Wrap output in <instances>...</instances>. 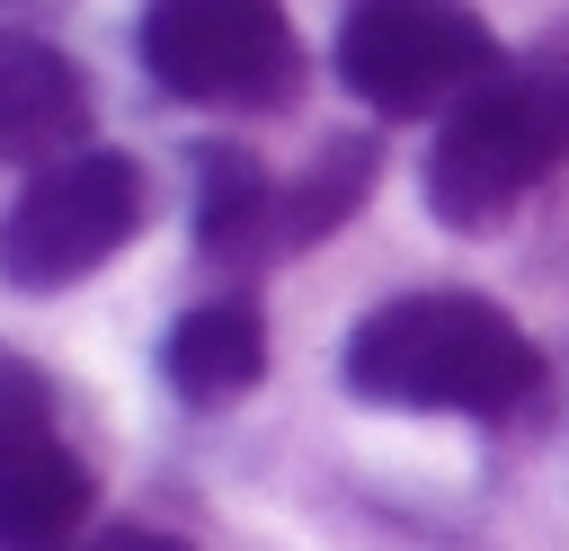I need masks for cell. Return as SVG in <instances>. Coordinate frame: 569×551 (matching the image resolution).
Segmentation results:
<instances>
[{"instance_id":"cell-1","label":"cell","mask_w":569,"mask_h":551,"mask_svg":"<svg viewBox=\"0 0 569 551\" xmlns=\"http://www.w3.org/2000/svg\"><path fill=\"white\" fill-rule=\"evenodd\" d=\"M338 382L373 409H445V418H507L542 382V347L462 284L391 293L338 347Z\"/></svg>"},{"instance_id":"cell-2","label":"cell","mask_w":569,"mask_h":551,"mask_svg":"<svg viewBox=\"0 0 569 551\" xmlns=\"http://www.w3.org/2000/svg\"><path fill=\"white\" fill-rule=\"evenodd\" d=\"M569 160V44L507 62L427 142V213L445 231H498L551 169Z\"/></svg>"},{"instance_id":"cell-3","label":"cell","mask_w":569,"mask_h":551,"mask_svg":"<svg viewBox=\"0 0 569 551\" xmlns=\"http://www.w3.org/2000/svg\"><path fill=\"white\" fill-rule=\"evenodd\" d=\"M498 71V36L462 0H356L338 18V80L373 116H453Z\"/></svg>"},{"instance_id":"cell-4","label":"cell","mask_w":569,"mask_h":551,"mask_svg":"<svg viewBox=\"0 0 569 551\" xmlns=\"http://www.w3.org/2000/svg\"><path fill=\"white\" fill-rule=\"evenodd\" d=\"M142 71L187 107H284L302 89V36L284 0H142Z\"/></svg>"},{"instance_id":"cell-5","label":"cell","mask_w":569,"mask_h":551,"mask_svg":"<svg viewBox=\"0 0 569 551\" xmlns=\"http://www.w3.org/2000/svg\"><path fill=\"white\" fill-rule=\"evenodd\" d=\"M151 196H142V169L124 151H71V160H44L18 204L0 213V284L18 293H62L80 276H98L133 231H142Z\"/></svg>"},{"instance_id":"cell-6","label":"cell","mask_w":569,"mask_h":551,"mask_svg":"<svg viewBox=\"0 0 569 551\" xmlns=\"http://www.w3.org/2000/svg\"><path fill=\"white\" fill-rule=\"evenodd\" d=\"M98 480L53 435V391L36 364L0 355V551H71L89 533Z\"/></svg>"},{"instance_id":"cell-7","label":"cell","mask_w":569,"mask_h":551,"mask_svg":"<svg viewBox=\"0 0 569 551\" xmlns=\"http://www.w3.org/2000/svg\"><path fill=\"white\" fill-rule=\"evenodd\" d=\"M89 151V80L62 44L0 27V169H44Z\"/></svg>"},{"instance_id":"cell-8","label":"cell","mask_w":569,"mask_h":551,"mask_svg":"<svg viewBox=\"0 0 569 551\" xmlns=\"http://www.w3.org/2000/svg\"><path fill=\"white\" fill-rule=\"evenodd\" d=\"M160 373H169V391H178L187 409H222V400L258 391V373H267V320H258V302H249V293L196 302V311L169 329Z\"/></svg>"},{"instance_id":"cell-9","label":"cell","mask_w":569,"mask_h":551,"mask_svg":"<svg viewBox=\"0 0 569 551\" xmlns=\"http://www.w3.org/2000/svg\"><path fill=\"white\" fill-rule=\"evenodd\" d=\"M196 249L213 267H267L276 258V178L258 151H240V142L196 151Z\"/></svg>"},{"instance_id":"cell-10","label":"cell","mask_w":569,"mask_h":551,"mask_svg":"<svg viewBox=\"0 0 569 551\" xmlns=\"http://www.w3.org/2000/svg\"><path fill=\"white\" fill-rule=\"evenodd\" d=\"M373 169H382V151H373L365 133H329V142L311 151V169H293V178L276 187V258L329 240V231L373 196Z\"/></svg>"},{"instance_id":"cell-11","label":"cell","mask_w":569,"mask_h":551,"mask_svg":"<svg viewBox=\"0 0 569 551\" xmlns=\"http://www.w3.org/2000/svg\"><path fill=\"white\" fill-rule=\"evenodd\" d=\"M71 551H187L178 533H151V524H98V533H80Z\"/></svg>"}]
</instances>
